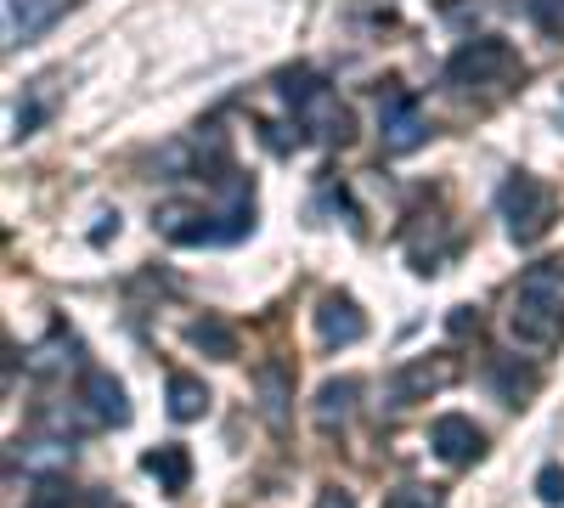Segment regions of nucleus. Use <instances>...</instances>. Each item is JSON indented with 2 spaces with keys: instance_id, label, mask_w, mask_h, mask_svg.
<instances>
[{
  "instance_id": "1",
  "label": "nucleus",
  "mask_w": 564,
  "mask_h": 508,
  "mask_svg": "<svg viewBox=\"0 0 564 508\" xmlns=\"http://www.w3.org/2000/svg\"><path fill=\"white\" fill-rule=\"evenodd\" d=\"M508 328L525 350H553L564 339V289H558L553 266H536L520 283V300L508 311Z\"/></svg>"
},
{
  "instance_id": "19",
  "label": "nucleus",
  "mask_w": 564,
  "mask_h": 508,
  "mask_svg": "<svg viewBox=\"0 0 564 508\" xmlns=\"http://www.w3.org/2000/svg\"><path fill=\"white\" fill-rule=\"evenodd\" d=\"M536 497L553 502V508H564V469H558V464H547V469L536 475Z\"/></svg>"
},
{
  "instance_id": "21",
  "label": "nucleus",
  "mask_w": 564,
  "mask_h": 508,
  "mask_svg": "<svg viewBox=\"0 0 564 508\" xmlns=\"http://www.w3.org/2000/svg\"><path fill=\"white\" fill-rule=\"evenodd\" d=\"M316 508H356V502H350V491H339V486H327V491L316 497Z\"/></svg>"
},
{
  "instance_id": "12",
  "label": "nucleus",
  "mask_w": 564,
  "mask_h": 508,
  "mask_svg": "<svg viewBox=\"0 0 564 508\" xmlns=\"http://www.w3.org/2000/svg\"><path fill=\"white\" fill-rule=\"evenodd\" d=\"M260 412H265L271 430H282V412H289V367L282 361L260 367Z\"/></svg>"
},
{
  "instance_id": "20",
  "label": "nucleus",
  "mask_w": 564,
  "mask_h": 508,
  "mask_svg": "<svg viewBox=\"0 0 564 508\" xmlns=\"http://www.w3.org/2000/svg\"><path fill=\"white\" fill-rule=\"evenodd\" d=\"M384 508H435V491H423V486H401Z\"/></svg>"
},
{
  "instance_id": "22",
  "label": "nucleus",
  "mask_w": 564,
  "mask_h": 508,
  "mask_svg": "<svg viewBox=\"0 0 564 508\" xmlns=\"http://www.w3.org/2000/svg\"><path fill=\"white\" fill-rule=\"evenodd\" d=\"M468 328H480V316H468V305H457V316H452V334H468Z\"/></svg>"
},
{
  "instance_id": "23",
  "label": "nucleus",
  "mask_w": 564,
  "mask_h": 508,
  "mask_svg": "<svg viewBox=\"0 0 564 508\" xmlns=\"http://www.w3.org/2000/svg\"><path fill=\"white\" fill-rule=\"evenodd\" d=\"M90 508H119V502H108V497H97V502H90Z\"/></svg>"
},
{
  "instance_id": "5",
  "label": "nucleus",
  "mask_w": 564,
  "mask_h": 508,
  "mask_svg": "<svg viewBox=\"0 0 564 508\" xmlns=\"http://www.w3.org/2000/svg\"><path fill=\"white\" fill-rule=\"evenodd\" d=\"M379 130H384L390 153H412V148H423V136H430V119H423V108L406 97V90H390V97L379 102Z\"/></svg>"
},
{
  "instance_id": "16",
  "label": "nucleus",
  "mask_w": 564,
  "mask_h": 508,
  "mask_svg": "<svg viewBox=\"0 0 564 508\" xmlns=\"http://www.w3.org/2000/svg\"><path fill=\"white\" fill-rule=\"evenodd\" d=\"M186 339H193L198 350H209V356H220V361L238 356V339H231V328H226V322H215V316L193 322V328H186Z\"/></svg>"
},
{
  "instance_id": "15",
  "label": "nucleus",
  "mask_w": 564,
  "mask_h": 508,
  "mask_svg": "<svg viewBox=\"0 0 564 508\" xmlns=\"http://www.w3.org/2000/svg\"><path fill=\"white\" fill-rule=\"evenodd\" d=\"M491 385H497V396L508 407H525V396L536 390V374H531V367H513V356H497L491 361Z\"/></svg>"
},
{
  "instance_id": "2",
  "label": "nucleus",
  "mask_w": 564,
  "mask_h": 508,
  "mask_svg": "<svg viewBox=\"0 0 564 508\" xmlns=\"http://www.w3.org/2000/svg\"><path fill=\"white\" fill-rule=\"evenodd\" d=\"M282 102L294 108V119L316 136V142H327V148H345L350 142V114H345V102L327 90V79H316V74H282Z\"/></svg>"
},
{
  "instance_id": "11",
  "label": "nucleus",
  "mask_w": 564,
  "mask_h": 508,
  "mask_svg": "<svg viewBox=\"0 0 564 508\" xmlns=\"http://www.w3.org/2000/svg\"><path fill=\"white\" fill-rule=\"evenodd\" d=\"M356 396H361V379H327V385L316 390V424H322V430L345 424L350 407H356Z\"/></svg>"
},
{
  "instance_id": "13",
  "label": "nucleus",
  "mask_w": 564,
  "mask_h": 508,
  "mask_svg": "<svg viewBox=\"0 0 564 508\" xmlns=\"http://www.w3.org/2000/svg\"><path fill=\"white\" fill-rule=\"evenodd\" d=\"M141 469L159 475L170 491H186V480H193V457H186V446H159V452L141 457Z\"/></svg>"
},
{
  "instance_id": "4",
  "label": "nucleus",
  "mask_w": 564,
  "mask_h": 508,
  "mask_svg": "<svg viewBox=\"0 0 564 508\" xmlns=\"http://www.w3.org/2000/svg\"><path fill=\"white\" fill-rule=\"evenodd\" d=\"M513 68H520V57H513L502 40H468L463 52H452V63H446V85H457V90H468V85H502Z\"/></svg>"
},
{
  "instance_id": "6",
  "label": "nucleus",
  "mask_w": 564,
  "mask_h": 508,
  "mask_svg": "<svg viewBox=\"0 0 564 508\" xmlns=\"http://www.w3.org/2000/svg\"><path fill=\"white\" fill-rule=\"evenodd\" d=\"M430 446L446 457V464H475L486 452V435L475 430V419H463V412H441L430 424Z\"/></svg>"
},
{
  "instance_id": "9",
  "label": "nucleus",
  "mask_w": 564,
  "mask_h": 508,
  "mask_svg": "<svg viewBox=\"0 0 564 508\" xmlns=\"http://www.w3.org/2000/svg\"><path fill=\"white\" fill-rule=\"evenodd\" d=\"M57 12H63V0H7V45L34 40Z\"/></svg>"
},
{
  "instance_id": "14",
  "label": "nucleus",
  "mask_w": 564,
  "mask_h": 508,
  "mask_svg": "<svg viewBox=\"0 0 564 508\" xmlns=\"http://www.w3.org/2000/svg\"><path fill=\"white\" fill-rule=\"evenodd\" d=\"M204 407H209V390H204L193 374H170V419H175V424L204 419Z\"/></svg>"
},
{
  "instance_id": "18",
  "label": "nucleus",
  "mask_w": 564,
  "mask_h": 508,
  "mask_svg": "<svg viewBox=\"0 0 564 508\" xmlns=\"http://www.w3.org/2000/svg\"><path fill=\"white\" fill-rule=\"evenodd\" d=\"M45 119V97H23L18 108H12V136L23 142V136H34V125Z\"/></svg>"
},
{
  "instance_id": "3",
  "label": "nucleus",
  "mask_w": 564,
  "mask_h": 508,
  "mask_svg": "<svg viewBox=\"0 0 564 508\" xmlns=\"http://www.w3.org/2000/svg\"><path fill=\"white\" fill-rule=\"evenodd\" d=\"M497 209L508 220L513 244H536L547 226H553V193L542 187L536 175H508L502 193H497Z\"/></svg>"
},
{
  "instance_id": "7",
  "label": "nucleus",
  "mask_w": 564,
  "mask_h": 508,
  "mask_svg": "<svg viewBox=\"0 0 564 508\" xmlns=\"http://www.w3.org/2000/svg\"><path fill=\"white\" fill-rule=\"evenodd\" d=\"M316 334H322L327 345H356V339L367 334V316L356 311L350 294H322V305H316Z\"/></svg>"
},
{
  "instance_id": "17",
  "label": "nucleus",
  "mask_w": 564,
  "mask_h": 508,
  "mask_svg": "<svg viewBox=\"0 0 564 508\" xmlns=\"http://www.w3.org/2000/svg\"><path fill=\"white\" fill-rule=\"evenodd\" d=\"M525 12H531V23H536L542 34L564 40V0H525Z\"/></svg>"
},
{
  "instance_id": "10",
  "label": "nucleus",
  "mask_w": 564,
  "mask_h": 508,
  "mask_svg": "<svg viewBox=\"0 0 564 508\" xmlns=\"http://www.w3.org/2000/svg\"><path fill=\"white\" fill-rule=\"evenodd\" d=\"M452 374L446 367H430V361H412V367H401V374L390 379V407H412V401H423L430 390H441Z\"/></svg>"
},
{
  "instance_id": "8",
  "label": "nucleus",
  "mask_w": 564,
  "mask_h": 508,
  "mask_svg": "<svg viewBox=\"0 0 564 508\" xmlns=\"http://www.w3.org/2000/svg\"><path fill=\"white\" fill-rule=\"evenodd\" d=\"M90 424H130V401H124V385L108 379V374H85V390H79Z\"/></svg>"
}]
</instances>
